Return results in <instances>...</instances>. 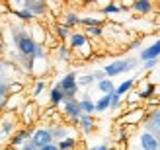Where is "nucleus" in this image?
Returning <instances> with one entry per match:
<instances>
[{"instance_id":"obj_2","label":"nucleus","mask_w":160,"mask_h":150,"mask_svg":"<svg viewBox=\"0 0 160 150\" xmlns=\"http://www.w3.org/2000/svg\"><path fill=\"white\" fill-rule=\"evenodd\" d=\"M65 94V101L67 99H74V96L78 94V84H76V72H68L61 78V82L57 84Z\"/></svg>"},{"instance_id":"obj_37","label":"nucleus","mask_w":160,"mask_h":150,"mask_svg":"<svg viewBox=\"0 0 160 150\" xmlns=\"http://www.w3.org/2000/svg\"><path fill=\"white\" fill-rule=\"evenodd\" d=\"M12 129H14V125H12V123H8V121L4 123V127H2L4 133H12Z\"/></svg>"},{"instance_id":"obj_11","label":"nucleus","mask_w":160,"mask_h":150,"mask_svg":"<svg viewBox=\"0 0 160 150\" xmlns=\"http://www.w3.org/2000/svg\"><path fill=\"white\" fill-rule=\"evenodd\" d=\"M131 8L135 12H139V14H148L152 10V2H148V0H135L131 4Z\"/></svg>"},{"instance_id":"obj_30","label":"nucleus","mask_w":160,"mask_h":150,"mask_svg":"<svg viewBox=\"0 0 160 150\" xmlns=\"http://www.w3.org/2000/svg\"><path fill=\"white\" fill-rule=\"evenodd\" d=\"M59 57H61L62 60H67V59L70 57V51H68V47H59Z\"/></svg>"},{"instance_id":"obj_14","label":"nucleus","mask_w":160,"mask_h":150,"mask_svg":"<svg viewBox=\"0 0 160 150\" xmlns=\"http://www.w3.org/2000/svg\"><path fill=\"white\" fill-rule=\"evenodd\" d=\"M49 99L53 105H59V104H65V94H62V90L59 88V86H55V88L51 90L49 94Z\"/></svg>"},{"instance_id":"obj_18","label":"nucleus","mask_w":160,"mask_h":150,"mask_svg":"<svg viewBox=\"0 0 160 150\" xmlns=\"http://www.w3.org/2000/svg\"><path fill=\"white\" fill-rule=\"evenodd\" d=\"M154 88H156L154 84H145V88L137 92L139 94V99H150V98L154 96Z\"/></svg>"},{"instance_id":"obj_4","label":"nucleus","mask_w":160,"mask_h":150,"mask_svg":"<svg viewBox=\"0 0 160 150\" xmlns=\"http://www.w3.org/2000/svg\"><path fill=\"white\" fill-rule=\"evenodd\" d=\"M31 143H33L37 148H43L47 144H51L53 143V135H51V129H37L31 133Z\"/></svg>"},{"instance_id":"obj_7","label":"nucleus","mask_w":160,"mask_h":150,"mask_svg":"<svg viewBox=\"0 0 160 150\" xmlns=\"http://www.w3.org/2000/svg\"><path fill=\"white\" fill-rule=\"evenodd\" d=\"M158 57H160V39H158V41H154L150 47H147V49L141 51V59L142 60H154Z\"/></svg>"},{"instance_id":"obj_26","label":"nucleus","mask_w":160,"mask_h":150,"mask_svg":"<svg viewBox=\"0 0 160 150\" xmlns=\"http://www.w3.org/2000/svg\"><path fill=\"white\" fill-rule=\"evenodd\" d=\"M57 37H61V39H68V37H70V29L65 27V26H57Z\"/></svg>"},{"instance_id":"obj_35","label":"nucleus","mask_w":160,"mask_h":150,"mask_svg":"<svg viewBox=\"0 0 160 150\" xmlns=\"http://www.w3.org/2000/svg\"><path fill=\"white\" fill-rule=\"evenodd\" d=\"M41 57H43V47L37 45L35 47V53H33V59H41Z\"/></svg>"},{"instance_id":"obj_34","label":"nucleus","mask_w":160,"mask_h":150,"mask_svg":"<svg viewBox=\"0 0 160 150\" xmlns=\"http://www.w3.org/2000/svg\"><path fill=\"white\" fill-rule=\"evenodd\" d=\"M22 150H39L33 143H31V140H26V143L22 144Z\"/></svg>"},{"instance_id":"obj_25","label":"nucleus","mask_w":160,"mask_h":150,"mask_svg":"<svg viewBox=\"0 0 160 150\" xmlns=\"http://www.w3.org/2000/svg\"><path fill=\"white\" fill-rule=\"evenodd\" d=\"M92 82H94V76H92V74H86V76L76 78V84H78V86H90Z\"/></svg>"},{"instance_id":"obj_38","label":"nucleus","mask_w":160,"mask_h":150,"mask_svg":"<svg viewBox=\"0 0 160 150\" xmlns=\"http://www.w3.org/2000/svg\"><path fill=\"white\" fill-rule=\"evenodd\" d=\"M90 150H109V148H108V144H98V146H92Z\"/></svg>"},{"instance_id":"obj_19","label":"nucleus","mask_w":160,"mask_h":150,"mask_svg":"<svg viewBox=\"0 0 160 150\" xmlns=\"http://www.w3.org/2000/svg\"><path fill=\"white\" fill-rule=\"evenodd\" d=\"M80 23V18H78V14H74V12H68V14H65V23L62 26L65 27H74V26H78Z\"/></svg>"},{"instance_id":"obj_13","label":"nucleus","mask_w":160,"mask_h":150,"mask_svg":"<svg viewBox=\"0 0 160 150\" xmlns=\"http://www.w3.org/2000/svg\"><path fill=\"white\" fill-rule=\"evenodd\" d=\"M96 111L98 113H103V111H108L109 105H111V94H108V96H102L98 101H96Z\"/></svg>"},{"instance_id":"obj_9","label":"nucleus","mask_w":160,"mask_h":150,"mask_svg":"<svg viewBox=\"0 0 160 150\" xmlns=\"http://www.w3.org/2000/svg\"><path fill=\"white\" fill-rule=\"evenodd\" d=\"M68 41H70V49H82L84 45H88V39L84 33H70Z\"/></svg>"},{"instance_id":"obj_8","label":"nucleus","mask_w":160,"mask_h":150,"mask_svg":"<svg viewBox=\"0 0 160 150\" xmlns=\"http://www.w3.org/2000/svg\"><path fill=\"white\" fill-rule=\"evenodd\" d=\"M23 8H26V10H29L33 16H41V14L45 12L47 4H45V2H35V0H26V2H23Z\"/></svg>"},{"instance_id":"obj_5","label":"nucleus","mask_w":160,"mask_h":150,"mask_svg":"<svg viewBox=\"0 0 160 150\" xmlns=\"http://www.w3.org/2000/svg\"><path fill=\"white\" fill-rule=\"evenodd\" d=\"M139 143H141V148L142 150H160V140L150 131H142L141 133Z\"/></svg>"},{"instance_id":"obj_1","label":"nucleus","mask_w":160,"mask_h":150,"mask_svg":"<svg viewBox=\"0 0 160 150\" xmlns=\"http://www.w3.org/2000/svg\"><path fill=\"white\" fill-rule=\"evenodd\" d=\"M137 66V60L133 59H125V60H113L109 62V65H106V68H103V74H106L108 78H113L117 74H123L127 72V70H131Z\"/></svg>"},{"instance_id":"obj_27","label":"nucleus","mask_w":160,"mask_h":150,"mask_svg":"<svg viewBox=\"0 0 160 150\" xmlns=\"http://www.w3.org/2000/svg\"><path fill=\"white\" fill-rule=\"evenodd\" d=\"M119 12H121V6H117V4H108L103 8V14H119Z\"/></svg>"},{"instance_id":"obj_20","label":"nucleus","mask_w":160,"mask_h":150,"mask_svg":"<svg viewBox=\"0 0 160 150\" xmlns=\"http://www.w3.org/2000/svg\"><path fill=\"white\" fill-rule=\"evenodd\" d=\"M57 146H59V150H72V148L76 146V138H70V137H67L65 140H61V143H57Z\"/></svg>"},{"instance_id":"obj_3","label":"nucleus","mask_w":160,"mask_h":150,"mask_svg":"<svg viewBox=\"0 0 160 150\" xmlns=\"http://www.w3.org/2000/svg\"><path fill=\"white\" fill-rule=\"evenodd\" d=\"M16 45H18V51H20L22 55H26V57L33 59V53H35L37 43H35V41H33V39H31L29 35H26V33L16 35Z\"/></svg>"},{"instance_id":"obj_32","label":"nucleus","mask_w":160,"mask_h":150,"mask_svg":"<svg viewBox=\"0 0 160 150\" xmlns=\"http://www.w3.org/2000/svg\"><path fill=\"white\" fill-rule=\"evenodd\" d=\"M156 62H158V59H154V60H145V62H142V68H145V70H152L156 66Z\"/></svg>"},{"instance_id":"obj_10","label":"nucleus","mask_w":160,"mask_h":150,"mask_svg":"<svg viewBox=\"0 0 160 150\" xmlns=\"http://www.w3.org/2000/svg\"><path fill=\"white\" fill-rule=\"evenodd\" d=\"M78 123H80V129H82L84 135H90V133L94 131V125H96L94 119H92V115H80Z\"/></svg>"},{"instance_id":"obj_17","label":"nucleus","mask_w":160,"mask_h":150,"mask_svg":"<svg viewBox=\"0 0 160 150\" xmlns=\"http://www.w3.org/2000/svg\"><path fill=\"white\" fill-rule=\"evenodd\" d=\"M147 127H150L152 131H160V105H158L156 111L150 115V119H148V125H147ZM152 131H150V133H152Z\"/></svg>"},{"instance_id":"obj_33","label":"nucleus","mask_w":160,"mask_h":150,"mask_svg":"<svg viewBox=\"0 0 160 150\" xmlns=\"http://www.w3.org/2000/svg\"><path fill=\"white\" fill-rule=\"evenodd\" d=\"M86 31H88V33H90V35H94V37H100L103 29H102V27H88Z\"/></svg>"},{"instance_id":"obj_12","label":"nucleus","mask_w":160,"mask_h":150,"mask_svg":"<svg viewBox=\"0 0 160 150\" xmlns=\"http://www.w3.org/2000/svg\"><path fill=\"white\" fill-rule=\"evenodd\" d=\"M78 107H80V111H82V115H92L96 111V105H94V101L90 98H84V99H80L78 101Z\"/></svg>"},{"instance_id":"obj_23","label":"nucleus","mask_w":160,"mask_h":150,"mask_svg":"<svg viewBox=\"0 0 160 150\" xmlns=\"http://www.w3.org/2000/svg\"><path fill=\"white\" fill-rule=\"evenodd\" d=\"M51 135H53V140H59V143H61V140L67 138V131L62 129V127H55L51 131Z\"/></svg>"},{"instance_id":"obj_29","label":"nucleus","mask_w":160,"mask_h":150,"mask_svg":"<svg viewBox=\"0 0 160 150\" xmlns=\"http://www.w3.org/2000/svg\"><path fill=\"white\" fill-rule=\"evenodd\" d=\"M18 18H22V20H26V22H28V20H33V14L23 8V10H20V12H18Z\"/></svg>"},{"instance_id":"obj_22","label":"nucleus","mask_w":160,"mask_h":150,"mask_svg":"<svg viewBox=\"0 0 160 150\" xmlns=\"http://www.w3.org/2000/svg\"><path fill=\"white\" fill-rule=\"evenodd\" d=\"M28 137H29V131H20L18 135L14 137V140H12V144H14V146H22L23 143H26V138H28Z\"/></svg>"},{"instance_id":"obj_21","label":"nucleus","mask_w":160,"mask_h":150,"mask_svg":"<svg viewBox=\"0 0 160 150\" xmlns=\"http://www.w3.org/2000/svg\"><path fill=\"white\" fill-rule=\"evenodd\" d=\"M80 23L86 27H102V20L98 18H80Z\"/></svg>"},{"instance_id":"obj_36","label":"nucleus","mask_w":160,"mask_h":150,"mask_svg":"<svg viewBox=\"0 0 160 150\" xmlns=\"http://www.w3.org/2000/svg\"><path fill=\"white\" fill-rule=\"evenodd\" d=\"M39 150H59V146H57V143H51V144H47V146L39 148Z\"/></svg>"},{"instance_id":"obj_16","label":"nucleus","mask_w":160,"mask_h":150,"mask_svg":"<svg viewBox=\"0 0 160 150\" xmlns=\"http://www.w3.org/2000/svg\"><path fill=\"white\" fill-rule=\"evenodd\" d=\"M98 90L103 94V96H108V94H113L115 86H113V82H111L109 78H103V80H100V82H98Z\"/></svg>"},{"instance_id":"obj_24","label":"nucleus","mask_w":160,"mask_h":150,"mask_svg":"<svg viewBox=\"0 0 160 150\" xmlns=\"http://www.w3.org/2000/svg\"><path fill=\"white\" fill-rule=\"evenodd\" d=\"M142 117V109H137L135 113H129L127 117H123V123H137Z\"/></svg>"},{"instance_id":"obj_39","label":"nucleus","mask_w":160,"mask_h":150,"mask_svg":"<svg viewBox=\"0 0 160 150\" xmlns=\"http://www.w3.org/2000/svg\"><path fill=\"white\" fill-rule=\"evenodd\" d=\"M6 92H8V88L4 84H0V96H6Z\"/></svg>"},{"instance_id":"obj_31","label":"nucleus","mask_w":160,"mask_h":150,"mask_svg":"<svg viewBox=\"0 0 160 150\" xmlns=\"http://www.w3.org/2000/svg\"><path fill=\"white\" fill-rule=\"evenodd\" d=\"M45 90V82L43 80H39L37 84H35V88H33V96H39V94H41Z\"/></svg>"},{"instance_id":"obj_15","label":"nucleus","mask_w":160,"mask_h":150,"mask_svg":"<svg viewBox=\"0 0 160 150\" xmlns=\"http://www.w3.org/2000/svg\"><path fill=\"white\" fill-rule=\"evenodd\" d=\"M133 84H135V78H129V80H125L123 84H119L117 88L113 90V94H115V96H119V98H123L125 94H127V92H129V90L133 88Z\"/></svg>"},{"instance_id":"obj_6","label":"nucleus","mask_w":160,"mask_h":150,"mask_svg":"<svg viewBox=\"0 0 160 150\" xmlns=\"http://www.w3.org/2000/svg\"><path fill=\"white\" fill-rule=\"evenodd\" d=\"M62 113H65L67 117H70L72 121H78L80 115H82V111H80L76 99H67L65 101V107H62Z\"/></svg>"},{"instance_id":"obj_28","label":"nucleus","mask_w":160,"mask_h":150,"mask_svg":"<svg viewBox=\"0 0 160 150\" xmlns=\"http://www.w3.org/2000/svg\"><path fill=\"white\" fill-rule=\"evenodd\" d=\"M119 105H121V98L115 96V94H111V105H109V109H119Z\"/></svg>"}]
</instances>
